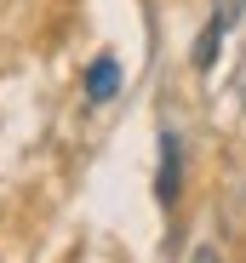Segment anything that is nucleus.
Wrapping results in <instances>:
<instances>
[{"label": "nucleus", "instance_id": "obj_1", "mask_svg": "<svg viewBox=\"0 0 246 263\" xmlns=\"http://www.w3.org/2000/svg\"><path fill=\"white\" fill-rule=\"evenodd\" d=\"M183 195V143L178 132H160V172H155V200L160 206H178Z\"/></svg>", "mask_w": 246, "mask_h": 263}, {"label": "nucleus", "instance_id": "obj_2", "mask_svg": "<svg viewBox=\"0 0 246 263\" xmlns=\"http://www.w3.org/2000/svg\"><path fill=\"white\" fill-rule=\"evenodd\" d=\"M115 92H120V63L109 52H98L92 69H86V103H109Z\"/></svg>", "mask_w": 246, "mask_h": 263}, {"label": "nucleus", "instance_id": "obj_3", "mask_svg": "<svg viewBox=\"0 0 246 263\" xmlns=\"http://www.w3.org/2000/svg\"><path fill=\"white\" fill-rule=\"evenodd\" d=\"M223 34H229V23H223V17H212L206 29L195 34V52H189V63H195L200 74H206V69L218 63V52H223Z\"/></svg>", "mask_w": 246, "mask_h": 263}, {"label": "nucleus", "instance_id": "obj_4", "mask_svg": "<svg viewBox=\"0 0 246 263\" xmlns=\"http://www.w3.org/2000/svg\"><path fill=\"white\" fill-rule=\"evenodd\" d=\"M240 12H246V0H218V17H223V23H229V29H235V23H240Z\"/></svg>", "mask_w": 246, "mask_h": 263}, {"label": "nucleus", "instance_id": "obj_5", "mask_svg": "<svg viewBox=\"0 0 246 263\" xmlns=\"http://www.w3.org/2000/svg\"><path fill=\"white\" fill-rule=\"evenodd\" d=\"M189 263H223V257H218V246H195V257H189Z\"/></svg>", "mask_w": 246, "mask_h": 263}]
</instances>
